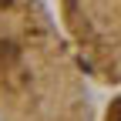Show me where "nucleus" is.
<instances>
[{"instance_id":"2","label":"nucleus","mask_w":121,"mask_h":121,"mask_svg":"<svg viewBox=\"0 0 121 121\" xmlns=\"http://www.w3.org/2000/svg\"><path fill=\"white\" fill-rule=\"evenodd\" d=\"M57 17L87 78L121 87V0H57Z\"/></svg>"},{"instance_id":"3","label":"nucleus","mask_w":121,"mask_h":121,"mask_svg":"<svg viewBox=\"0 0 121 121\" xmlns=\"http://www.w3.org/2000/svg\"><path fill=\"white\" fill-rule=\"evenodd\" d=\"M101 121H121V94H118V98H111L108 104H104Z\"/></svg>"},{"instance_id":"1","label":"nucleus","mask_w":121,"mask_h":121,"mask_svg":"<svg viewBox=\"0 0 121 121\" xmlns=\"http://www.w3.org/2000/svg\"><path fill=\"white\" fill-rule=\"evenodd\" d=\"M87 81L44 0H0V121H94Z\"/></svg>"}]
</instances>
